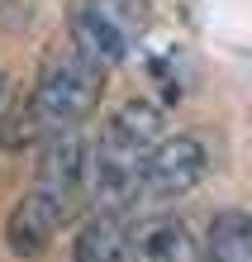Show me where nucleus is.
I'll list each match as a JSON object with an SVG mask.
<instances>
[{"instance_id":"obj_1","label":"nucleus","mask_w":252,"mask_h":262,"mask_svg":"<svg viewBox=\"0 0 252 262\" xmlns=\"http://www.w3.org/2000/svg\"><path fill=\"white\" fill-rule=\"evenodd\" d=\"M162 143V110L148 100H124L86 162V191L105 214L129 210L148 191V152Z\"/></svg>"},{"instance_id":"obj_2","label":"nucleus","mask_w":252,"mask_h":262,"mask_svg":"<svg viewBox=\"0 0 252 262\" xmlns=\"http://www.w3.org/2000/svg\"><path fill=\"white\" fill-rule=\"evenodd\" d=\"M100 96H105V67L81 48H62L43 62L34 96H29V115L43 134H76V124L96 115Z\"/></svg>"},{"instance_id":"obj_3","label":"nucleus","mask_w":252,"mask_h":262,"mask_svg":"<svg viewBox=\"0 0 252 262\" xmlns=\"http://www.w3.org/2000/svg\"><path fill=\"white\" fill-rule=\"evenodd\" d=\"M138 0H72L67 29H72V48H81L86 57H96L100 67H119L138 43Z\"/></svg>"},{"instance_id":"obj_4","label":"nucleus","mask_w":252,"mask_h":262,"mask_svg":"<svg viewBox=\"0 0 252 262\" xmlns=\"http://www.w3.org/2000/svg\"><path fill=\"white\" fill-rule=\"evenodd\" d=\"M86 162H90V152H86V143L76 134H53L48 148H43V158H38V172H34V186L29 191L53 200V205L72 220L76 195H81V186H86Z\"/></svg>"},{"instance_id":"obj_5","label":"nucleus","mask_w":252,"mask_h":262,"mask_svg":"<svg viewBox=\"0 0 252 262\" xmlns=\"http://www.w3.org/2000/svg\"><path fill=\"white\" fill-rule=\"evenodd\" d=\"M204 167H210V152H204L200 138H191V134H171V138H162V143L148 152V191L162 195V200L186 195V191L200 186Z\"/></svg>"},{"instance_id":"obj_6","label":"nucleus","mask_w":252,"mask_h":262,"mask_svg":"<svg viewBox=\"0 0 252 262\" xmlns=\"http://www.w3.org/2000/svg\"><path fill=\"white\" fill-rule=\"evenodd\" d=\"M62 224H67V214H62L53 200H43L38 191H29L19 205L10 210L5 238H10V248L19 253V257H38V253L53 243V234H57Z\"/></svg>"},{"instance_id":"obj_7","label":"nucleus","mask_w":252,"mask_h":262,"mask_svg":"<svg viewBox=\"0 0 252 262\" xmlns=\"http://www.w3.org/2000/svg\"><path fill=\"white\" fill-rule=\"evenodd\" d=\"M76 262H133V238L129 229H124L119 214H96V220L81 224V234H76Z\"/></svg>"},{"instance_id":"obj_8","label":"nucleus","mask_w":252,"mask_h":262,"mask_svg":"<svg viewBox=\"0 0 252 262\" xmlns=\"http://www.w3.org/2000/svg\"><path fill=\"white\" fill-rule=\"evenodd\" d=\"M204 262H252V214L224 210L204 234Z\"/></svg>"},{"instance_id":"obj_9","label":"nucleus","mask_w":252,"mask_h":262,"mask_svg":"<svg viewBox=\"0 0 252 262\" xmlns=\"http://www.w3.org/2000/svg\"><path fill=\"white\" fill-rule=\"evenodd\" d=\"M143 257L148 262H191V234L176 220H157L143 234Z\"/></svg>"},{"instance_id":"obj_10","label":"nucleus","mask_w":252,"mask_h":262,"mask_svg":"<svg viewBox=\"0 0 252 262\" xmlns=\"http://www.w3.org/2000/svg\"><path fill=\"white\" fill-rule=\"evenodd\" d=\"M5 96H10V76H5V67H0V110H5Z\"/></svg>"},{"instance_id":"obj_11","label":"nucleus","mask_w":252,"mask_h":262,"mask_svg":"<svg viewBox=\"0 0 252 262\" xmlns=\"http://www.w3.org/2000/svg\"><path fill=\"white\" fill-rule=\"evenodd\" d=\"M0 5H5V0H0Z\"/></svg>"}]
</instances>
